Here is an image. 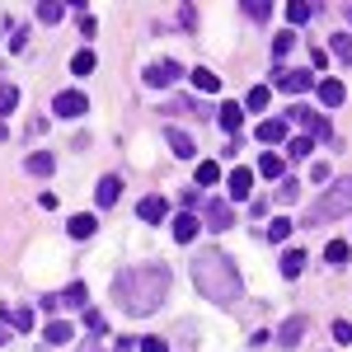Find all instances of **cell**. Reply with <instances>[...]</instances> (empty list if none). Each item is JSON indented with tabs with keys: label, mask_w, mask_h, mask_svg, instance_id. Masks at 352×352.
<instances>
[{
	"label": "cell",
	"mask_w": 352,
	"mask_h": 352,
	"mask_svg": "<svg viewBox=\"0 0 352 352\" xmlns=\"http://www.w3.org/2000/svg\"><path fill=\"white\" fill-rule=\"evenodd\" d=\"M164 296H169V268L164 263H132L113 282V300L127 315H155Z\"/></svg>",
	"instance_id": "6da1fadb"
},
{
	"label": "cell",
	"mask_w": 352,
	"mask_h": 352,
	"mask_svg": "<svg viewBox=\"0 0 352 352\" xmlns=\"http://www.w3.org/2000/svg\"><path fill=\"white\" fill-rule=\"evenodd\" d=\"M192 282H197V292L207 300H217V305H235V300L244 296V277L240 268L226 258V254H202L197 263H192Z\"/></svg>",
	"instance_id": "7a4b0ae2"
},
{
	"label": "cell",
	"mask_w": 352,
	"mask_h": 352,
	"mask_svg": "<svg viewBox=\"0 0 352 352\" xmlns=\"http://www.w3.org/2000/svg\"><path fill=\"white\" fill-rule=\"evenodd\" d=\"M352 212V179H338L333 188L310 207V226H320V221H333V217H348Z\"/></svg>",
	"instance_id": "3957f363"
},
{
	"label": "cell",
	"mask_w": 352,
	"mask_h": 352,
	"mask_svg": "<svg viewBox=\"0 0 352 352\" xmlns=\"http://www.w3.org/2000/svg\"><path fill=\"white\" fill-rule=\"evenodd\" d=\"M52 113H56V118H66V122H76V118L89 113V99H85L80 89H61V94L52 99Z\"/></svg>",
	"instance_id": "277c9868"
},
{
	"label": "cell",
	"mask_w": 352,
	"mask_h": 352,
	"mask_svg": "<svg viewBox=\"0 0 352 352\" xmlns=\"http://www.w3.org/2000/svg\"><path fill=\"white\" fill-rule=\"evenodd\" d=\"M287 118H292V122H300V127H305V136H310V141H315V136H329V122H324V113H315V109H287Z\"/></svg>",
	"instance_id": "5b68a950"
},
{
	"label": "cell",
	"mask_w": 352,
	"mask_h": 352,
	"mask_svg": "<svg viewBox=\"0 0 352 352\" xmlns=\"http://www.w3.org/2000/svg\"><path fill=\"white\" fill-rule=\"evenodd\" d=\"M179 76H184L179 61H155V66H146V85H151V89H169Z\"/></svg>",
	"instance_id": "8992f818"
},
{
	"label": "cell",
	"mask_w": 352,
	"mask_h": 352,
	"mask_svg": "<svg viewBox=\"0 0 352 352\" xmlns=\"http://www.w3.org/2000/svg\"><path fill=\"white\" fill-rule=\"evenodd\" d=\"M202 217H207V230H230V226H235V212H230V202H221V197H207Z\"/></svg>",
	"instance_id": "52a82bcc"
},
{
	"label": "cell",
	"mask_w": 352,
	"mask_h": 352,
	"mask_svg": "<svg viewBox=\"0 0 352 352\" xmlns=\"http://www.w3.org/2000/svg\"><path fill=\"white\" fill-rule=\"evenodd\" d=\"M272 85L287 94H305V89H315V76L310 71H282V76H272Z\"/></svg>",
	"instance_id": "ba28073f"
},
{
	"label": "cell",
	"mask_w": 352,
	"mask_h": 352,
	"mask_svg": "<svg viewBox=\"0 0 352 352\" xmlns=\"http://www.w3.org/2000/svg\"><path fill=\"white\" fill-rule=\"evenodd\" d=\"M0 320H5V329L28 333V329H33V310H28V305H0Z\"/></svg>",
	"instance_id": "9c48e42d"
},
{
	"label": "cell",
	"mask_w": 352,
	"mask_h": 352,
	"mask_svg": "<svg viewBox=\"0 0 352 352\" xmlns=\"http://www.w3.org/2000/svg\"><path fill=\"white\" fill-rule=\"evenodd\" d=\"M254 136H258L263 146H282V141H287V118H263Z\"/></svg>",
	"instance_id": "30bf717a"
},
{
	"label": "cell",
	"mask_w": 352,
	"mask_h": 352,
	"mask_svg": "<svg viewBox=\"0 0 352 352\" xmlns=\"http://www.w3.org/2000/svg\"><path fill=\"white\" fill-rule=\"evenodd\" d=\"M136 212H141V221H146V226H160L164 212H169V202H164L160 192H151V197H141V207H136Z\"/></svg>",
	"instance_id": "8fae6325"
},
{
	"label": "cell",
	"mask_w": 352,
	"mask_h": 352,
	"mask_svg": "<svg viewBox=\"0 0 352 352\" xmlns=\"http://www.w3.org/2000/svg\"><path fill=\"white\" fill-rule=\"evenodd\" d=\"M197 230H202V221L192 217V212H179V217H174V240H179V244H192V240H197Z\"/></svg>",
	"instance_id": "7c38bea8"
},
{
	"label": "cell",
	"mask_w": 352,
	"mask_h": 352,
	"mask_svg": "<svg viewBox=\"0 0 352 352\" xmlns=\"http://www.w3.org/2000/svg\"><path fill=\"white\" fill-rule=\"evenodd\" d=\"M85 300H89V292H85L80 282H71L66 292H56V296H52V305H61V310H80Z\"/></svg>",
	"instance_id": "4fadbf2b"
},
{
	"label": "cell",
	"mask_w": 352,
	"mask_h": 352,
	"mask_svg": "<svg viewBox=\"0 0 352 352\" xmlns=\"http://www.w3.org/2000/svg\"><path fill=\"white\" fill-rule=\"evenodd\" d=\"M226 188H230V197H235V202H244V197H249V188H254V169H235V174L226 179Z\"/></svg>",
	"instance_id": "5bb4252c"
},
{
	"label": "cell",
	"mask_w": 352,
	"mask_h": 352,
	"mask_svg": "<svg viewBox=\"0 0 352 352\" xmlns=\"http://www.w3.org/2000/svg\"><path fill=\"white\" fill-rule=\"evenodd\" d=\"M94 197H99V207H113V202L122 197V179H118V174H104V179H99V192H94Z\"/></svg>",
	"instance_id": "9a60e30c"
},
{
	"label": "cell",
	"mask_w": 352,
	"mask_h": 352,
	"mask_svg": "<svg viewBox=\"0 0 352 352\" xmlns=\"http://www.w3.org/2000/svg\"><path fill=\"white\" fill-rule=\"evenodd\" d=\"M169 151H174L179 160H192V155H197L192 136H188V132H179V127H169Z\"/></svg>",
	"instance_id": "2e32d148"
},
{
	"label": "cell",
	"mask_w": 352,
	"mask_h": 352,
	"mask_svg": "<svg viewBox=\"0 0 352 352\" xmlns=\"http://www.w3.org/2000/svg\"><path fill=\"white\" fill-rule=\"evenodd\" d=\"M24 169H28V174H38V179H47V174L56 169V155H52V151H33Z\"/></svg>",
	"instance_id": "e0dca14e"
},
{
	"label": "cell",
	"mask_w": 352,
	"mask_h": 352,
	"mask_svg": "<svg viewBox=\"0 0 352 352\" xmlns=\"http://www.w3.org/2000/svg\"><path fill=\"white\" fill-rule=\"evenodd\" d=\"M343 99H348L343 80H320V104H324V109H338Z\"/></svg>",
	"instance_id": "ac0fdd59"
},
{
	"label": "cell",
	"mask_w": 352,
	"mask_h": 352,
	"mask_svg": "<svg viewBox=\"0 0 352 352\" xmlns=\"http://www.w3.org/2000/svg\"><path fill=\"white\" fill-rule=\"evenodd\" d=\"M300 333H305V315H292V320L282 324V333H277V338H282V348H296Z\"/></svg>",
	"instance_id": "d6986e66"
},
{
	"label": "cell",
	"mask_w": 352,
	"mask_h": 352,
	"mask_svg": "<svg viewBox=\"0 0 352 352\" xmlns=\"http://www.w3.org/2000/svg\"><path fill=\"white\" fill-rule=\"evenodd\" d=\"M192 89L217 94V89H221V76H217V71H207V66H197V71H192Z\"/></svg>",
	"instance_id": "ffe728a7"
},
{
	"label": "cell",
	"mask_w": 352,
	"mask_h": 352,
	"mask_svg": "<svg viewBox=\"0 0 352 352\" xmlns=\"http://www.w3.org/2000/svg\"><path fill=\"white\" fill-rule=\"evenodd\" d=\"M217 118H221V127H226V132H240V127H244V109H240V104H221Z\"/></svg>",
	"instance_id": "44dd1931"
},
{
	"label": "cell",
	"mask_w": 352,
	"mask_h": 352,
	"mask_svg": "<svg viewBox=\"0 0 352 352\" xmlns=\"http://www.w3.org/2000/svg\"><path fill=\"white\" fill-rule=\"evenodd\" d=\"M66 230H71V235H76V240H89V235H94V230H99V221L89 217V212H80V217H71V226H66Z\"/></svg>",
	"instance_id": "7402d4cb"
},
{
	"label": "cell",
	"mask_w": 352,
	"mask_h": 352,
	"mask_svg": "<svg viewBox=\"0 0 352 352\" xmlns=\"http://www.w3.org/2000/svg\"><path fill=\"white\" fill-rule=\"evenodd\" d=\"M305 263H310V258H305L300 249H287V254H282V277H300Z\"/></svg>",
	"instance_id": "603a6c76"
},
{
	"label": "cell",
	"mask_w": 352,
	"mask_h": 352,
	"mask_svg": "<svg viewBox=\"0 0 352 352\" xmlns=\"http://www.w3.org/2000/svg\"><path fill=\"white\" fill-rule=\"evenodd\" d=\"M43 343H52V348L71 343V324H66V320H52V324L43 329Z\"/></svg>",
	"instance_id": "cb8c5ba5"
},
{
	"label": "cell",
	"mask_w": 352,
	"mask_h": 352,
	"mask_svg": "<svg viewBox=\"0 0 352 352\" xmlns=\"http://www.w3.org/2000/svg\"><path fill=\"white\" fill-rule=\"evenodd\" d=\"M212 184H221V164L217 160H202V164H197V188H212Z\"/></svg>",
	"instance_id": "d4e9b609"
},
{
	"label": "cell",
	"mask_w": 352,
	"mask_h": 352,
	"mask_svg": "<svg viewBox=\"0 0 352 352\" xmlns=\"http://www.w3.org/2000/svg\"><path fill=\"white\" fill-rule=\"evenodd\" d=\"M61 14H66L61 0H43V5H38V19H43V24H61Z\"/></svg>",
	"instance_id": "484cf974"
},
{
	"label": "cell",
	"mask_w": 352,
	"mask_h": 352,
	"mask_svg": "<svg viewBox=\"0 0 352 352\" xmlns=\"http://www.w3.org/2000/svg\"><path fill=\"white\" fill-rule=\"evenodd\" d=\"M94 66H99V61H94V52H89V47L71 56V71H76V76H94Z\"/></svg>",
	"instance_id": "4316f807"
},
{
	"label": "cell",
	"mask_w": 352,
	"mask_h": 352,
	"mask_svg": "<svg viewBox=\"0 0 352 352\" xmlns=\"http://www.w3.org/2000/svg\"><path fill=\"white\" fill-rule=\"evenodd\" d=\"M258 174H263V179H282V155H277V151H268V155L258 160Z\"/></svg>",
	"instance_id": "83f0119b"
},
{
	"label": "cell",
	"mask_w": 352,
	"mask_h": 352,
	"mask_svg": "<svg viewBox=\"0 0 352 352\" xmlns=\"http://www.w3.org/2000/svg\"><path fill=\"white\" fill-rule=\"evenodd\" d=\"M268 99H272V89H268V85H254L244 104H249V109H254V113H263V109H268Z\"/></svg>",
	"instance_id": "f1b7e54d"
},
{
	"label": "cell",
	"mask_w": 352,
	"mask_h": 352,
	"mask_svg": "<svg viewBox=\"0 0 352 352\" xmlns=\"http://www.w3.org/2000/svg\"><path fill=\"white\" fill-rule=\"evenodd\" d=\"M310 14H315V5H310V0H292V5H287V19H292V24H305Z\"/></svg>",
	"instance_id": "f546056e"
},
{
	"label": "cell",
	"mask_w": 352,
	"mask_h": 352,
	"mask_svg": "<svg viewBox=\"0 0 352 352\" xmlns=\"http://www.w3.org/2000/svg\"><path fill=\"white\" fill-rule=\"evenodd\" d=\"M310 151H315V141H310V136H292V141H287V155H292V160H305Z\"/></svg>",
	"instance_id": "4dcf8cb0"
},
{
	"label": "cell",
	"mask_w": 352,
	"mask_h": 352,
	"mask_svg": "<svg viewBox=\"0 0 352 352\" xmlns=\"http://www.w3.org/2000/svg\"><path fill=\"white\" fill-rule=\"evenodd\" d=\"M292 47H296V33H292V28H282V38H272V56L282 61V56L292 52Z\"/></svg>",
	"instance_id": "1f68e13d"
},
{
	"label": "cell",
	"mask_w": 352,
	"mask_h": 352,
	"mask_svg": "<svg viewBox=\"0 0 352 352\" xmlns=\"http://www.w3.org/2000/svg\"><path fill=\"white\" fill-rule=\"evenodd\" d=\"M296 179H282V184H277V192H272V197H277V207H287V202H296Z\"/></svg>",
	"instance_id": "d6a6232c"
},
{
	"label": "cell",
	"mask_w": 352,
	"mask_h": 352,
	"mask_svg": "<svg viewBox=\"0 0 352 352\" xmlns=\"http://www.w3.org/2000/svg\"><path fill=\"white\" fill-rule=\"evenodd\" d=\"M333 56L338 61H352V33H333Z\"/></svg>",
	"instance_id": "836d02e7"
},
{
	"label": "cell",
	"mask_w": 352,
	"mask_h": 352,
	"mask_svg": "<svg viewBox=\"0 0 352 352\" xmlns=\"http://www.w3.org/2000/svg\"><path fill=\"white\" fill-rule=\"evenodd\" d=\"M19 109V89L14 85H0V113H14Z\"/></svg>",
	"instance_id": "e575fe53"
},
{
	"label": "cell",
	"mask_w": 352,
	"mask_h": 352,
	"mask_svg": "<svg viewBox=\"0 0 352 352\" xmlns=\"http://www.w3.org/2000/svg\"><path fill=\"white\" fill-rule=\"evenodd\" d=\"M292 230H296L292 221H287V217H277V221H272V226H268V240H277V244H282V240H287V235H292Z\"/></svg>",
	"instance_id": "d590c367"
},
{
	"label": "cell",
	"mask_w": 352,
	"mask_h": 352,
	"mask_svg": "<svg viewBox=\"0 0 352 352\" xmlns=\"http://www.w3.org/2000/svg\"><path fill=\"white\" fill-rule=\"evenodd\" d=\"M324 258L333 263V268H338V263H348V244H343V240H333V244L324 249Z\"/></svg>",
	"instance_id": "8d00e7d4"
},
{
	"label": "cell",
	"mask_w": 352,
	"mask_h": 352,
	"mask_svg": "<svg viewBox=\"0 0 352 352\" xmlns=\"http://www.w3.org/2000/svg\"><path fill=\"white\" fill-rule=\"evenodd\" d=\"M85 329H89V333H109V320H104L99 310H85Z\"/></svg>",
	"instance_id": "74e56055"
},
{
	"label": "cell",
	"mask_w": 352,
	"mask_h": 352,
	"mask_svg": "<svg viewBox=\"0 0 352 352\" xmlns=\"http://www.w3.org/2000/svg\"><path fill=\"white\" fill-rule=\"evenodd\" d=\"M333 343L352 348V324H348V320H333Z\"/></svg>",
	"instance_id": "f35d334b"
},
{
	"label": "cell",
	"mask_w": 352,
	"mask_h": 352,
	"mask_svg": "<svg viewBox=\"0 0 352 352\" xmlns=\"http://www.w3.org/2000/svg\"><path fill=\"white\" fill-rule=\"evenodd\" d=\"M244 10H249V19H258V24H263V19L272 14V5H268V0H249Z\"/></svg>",
	"instance_id": "ab89813d"
},
{
	"label": "cell",
	"mask_w": 352,
	"mask_h": 352,
	"mask_svg": "<svg viewBox=\"0 0 352 352\" xmlns=\"http://www.w3.org/2000/svg\"><path fill=\"white\" fill-rule=\"evenodd\" d=\"M24 47H28V28L19 24V28H14V38H10V52H24Z\"/></svg>",
	"instance_id": "60d3db41"
},
{
	"label": "cell",
	"mask_w": 352,
	"mask_h": 352,
	"mask_svg": "<svg viewBox=\"0 0 352 352\" xmlns=\"http://www.w3.org/2000/svg\"><path fill=\"white\" fill-rule=\"evenodd\" d=\"M141 352H169L164 338H141Z\"/></svg>",
	"instance_id": "b9f144b4"
},
{
	"label": "cell",
	"mask_w": 352,
	"mask_h": 352,
	"mask_svg": "<svg viewBox=\"0 0 352 352\" xmlns=\"http://www.w3.org/2000/svg\"><path fill=\"white\" fill-rule=\"evenodd\" d=\"M310 61H315V66H320V71H324V66H329V52H324V47H320V43H315V47H310Z\"/></svg>",
	"instance_id": "7bdbcfd3"
},
{
	"label": "cell",
	"mask_w": 352,
	"mask_h": 352,
	"mask_svg": "<svg viewBox=\"0 0 352 352\" xmlns=\"http://www.w3.org/2000/svg\"><path fill=\"white\" fill-rule=\"evenodd\" d=\"M184 207H188V212H192V207H202V192H197V188H184Z\"/></svg>",
	"instance_id": "ee69618b"
},
{
	"label": "cell",
	"mask_w": 352,
	"mask_h": 352,
	"mask_svg": "<svg viewBox=\"0 0 352 352\" xmlns=\"http://www.w3.org/2000/svg\"><path fill=\"white\" fill-rule=\"evenodd\" d=\"M80 33H85V38H94V33H99V24H94L89 14H80Z\"/></svg>",
	"instance_id": "f6af8a7d"
},
{
	"label": "cell",
	"mask_w": 352,
	"mask_h": 352,
	"mask_svg": "<svg viewBox=\"0 0 352 352\" xmlns=\"http://www.w3.org/2000/svg\"><path fill=\"white\" fill-rule=\"evenodd\" d=\"M5 338H10V329H5V324H0V348H5Z\"/></svg>",
	"instance_id": "bcb514c9"
},
{
	"label": "cell",
	"mask_w": 352,
	"mask_h": 352,
	"mask_svg": "<svg viewBox=\"0 0 352 352\" xmlns=\"http://www.w3.org/2000/svg\"><path fill=\"white\" fill-rule=\"evenodd\" d=\"M348 19H352V10H348Z\"/></svg>",
	"instance_id": "7dc6e473"
}]
</instances>
